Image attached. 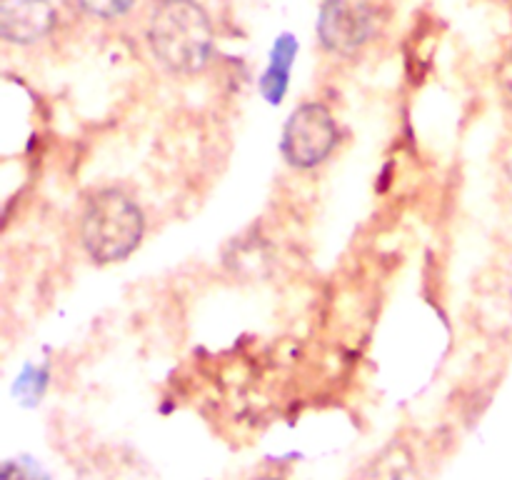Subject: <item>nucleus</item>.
I'll list each match as a JSON object with an SVG mask.
<instances>
[{"instance_id": "5", "label": "nucleus", "mask_w": 512, "mask_h": 480, "mask_svg": "<svg viewBox=\"0 0 512 480\" xmlns=\"http://www.w3.org/2000/svg\"><path fill=\"white\" fill-rule=\"evenodd\" d=\"M60 25L53 0H0V38L5 45L30 50L48 43Z\"/></svg>"}, {"instance_id": "2", "label": "nucleus", "mask_w": 512, "mask_h": 480, "mask_svg": "<svg viewBox=\"0 0 512 480\" xmlns=\"http://www.w3.org/2000/svg\"><path fill=\"white\" fill-rule=\"evenodd\" d=\"M145 213L118 185L90 190L78 208V243L95 265H118L143 245Z\"/></svg>"}, {"instance_id": "1", "label": "nucleus", "mask_w": 512, "mask_h": 480, "mask_svg": "<svg viewBox=\"0 0 512 480\" xmlns=\"http://www.w3.org/2000/svg\"><path fill=\"white\" fill-rule=\"evenodd\" d=\"M140 33L150 60L170 78H198L218 53V28L203 0H148Z\"/></svg>"}, {"instance_id": "3", "label": "nucleus", "mask_w": 512, "mask_h": 480, "mask_svg": "<svg viewBox=\"0 0 512 480\" xmlns=\"http://www.w3.org/2000/svg\"><path fill=\"white\" fill-rule=\"evenodd\" d=\"M390 23V0H323L315 35L330 58L358 60L385 38Z\"/></svg>"}, {"instance_id": "6", "label": "nucleus", "mask_w": 512, "mask_h": 480, "mask_svg": "<svg viewBox=\"0 0 512 480\" xmlns=\"http://www.w3.org/2000/svg\"><path fill=\"white\" fill-rule=\"evenodd\" d=\"M295 55H298V40L290 33L278 35V40H275L273 45V53H270L268 70H265V75L260 78V93H263L270 103L283 100L290 83V68H293Z\"/></svg>"}, {"instance_id": "9", "label": "nucleus", "mask_w": 512, "mask_h": 480, "mask_svg": "<svg viewBox=\"0 0 512 480\" xmlns=\"http://www.w3.org/2000/svg\"><path fill=\"white\" fill-rule=\"evenodd\" d=\"M253 480H280V478H275V475H263V478H253Z\"/></svg>"}, {"instance_id": "4", "label": "nucleus", "mask_w": 512, "mask_h": 480, "mask_svg": "<svg viewBox=\"0 0 512 480\" xmlns=\"http://www.w3.org/2000/svg\"><path fill=\"white\" fill-rule=\"evenodd\" d=\"M340 125L333 110L320 100H305L288 115L280 135V153L295 170H315L338 150Z\"/></svg>"}, {"instance_id": "8", "label": "nucleus", "mask_w": 512, "mask_h": 480, "mask_svg": "<svg viewBox=\"0 0 512 480\" xmlns=\"http://www.w3.org/2000/svg\"><path fill=\"white\" fill-rule=\"evenodd\" d=\"M498 85H500V93H503L505 105H508V110L512 113V58L503 65V70H500Z\"/></svg>"}, {"instance_id": "7", "label": "nucleus", "mask_w": 512, "mask_h": 480, "mask_svg": "<svg viewBox=\"0 0 512 480\" xmlns=\"http://www.w3.org/2000/svg\"><path fill=\"white\" fill-rule=\"evenodd\" d=\"M143 0H68L73 13L88 23L115 25L128 20Z\"/></svg>"}]
</instances>
